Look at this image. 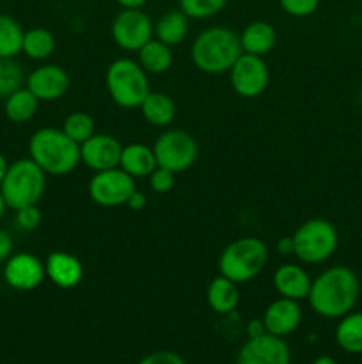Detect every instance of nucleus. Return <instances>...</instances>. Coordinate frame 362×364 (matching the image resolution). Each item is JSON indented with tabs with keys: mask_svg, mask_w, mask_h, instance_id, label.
<instances>
[{
	"mask_svg": "<svg viewBox=\"0 0 362 364\" xmlns=\"http://www.w3.org/2000/svg\"><path fill=\"white\" fill-rule=\"evenodd\" d=\"M46 188V173L32 159H21L7 167L0 192L9 208L38 205Z\"/></svg>",
	"mask_w": 362,
	"mask_h": 364,
	"instance_id": "obj_4",
	"label": "nucleus"
},
{
	"mask_svg": "<svg viewBox=\"0 0 362 364\" xmlns=\"http://www.w3.org/2000/svg\"><path fill=\"white\" fill-rule=\"evenodd\" d=\"M290 347L284 338L263 334L247 338L236 355V364H290Z\"/></svg>",
	"mask_w": 362,
	"mask_h": 364,
	"instance_id": "obj_12",
	"label": "nucleus"
},
{
	"mask_svg": "<svg viewBox=\"0 0 362 364\" xmlns=\"http://www.w3.org/2000/svg\"><path fill=\"white\" fill-rule=\"evenodd\" d=\"M268 262V247L261 238L243 237L231 242L219 258L220 276L234 281L247 283L254 279Z\"/></svg>",
	"mask_w": 362,
	"mask_h": 364,
	"instance_id": "obj_5",
	"label": "nucleus"
},
{
	"mask_svg": "<svg viewBox=\"0 0 362 364\" xmlns=\"http://www.w3.org/2000/svg\"><path fill=\"white\" fill-rule=\"evenodd\" d=\"M119 167L131 178H144L149 176L158 166H156L153 148L141 144V142H131V144L123 146Z\"/></svg>",
	"mask_w": 362,
	"mask_h": 364,
	"instance_id": "obj_20",
	"label": "nucleus"
},
{
	"mask_svg": "<svg viewBox=\"0 0 362 364\" xmlns=\"http://www.w3.org/2000/svg\"><path fill=\"white\" fill-rule=\"evenodd\" d=\"M123 146L114 135L94 134L80 146V159L94 173L119 167Z\"/></svg>",
	"mask_w": 362,
	"mask_h": 364,
	"instance_id": "obj_15",
	"label": "nucleus"
},
{
	"mask_svg": "<svg viewBox=\"0 0 362 364\" xmlns=\"http://www.w3.org/2000/svg\"><path fill=\"white\" fill-rule=\"evenodd\" d=\"M105 84L112 102L123 109H137L151 92L148 73L133 59L114 60L106 70Z\"/></svg>",
	"mask_w": 362,
	"mask_h": 364,
	"instance_id": "obj_6",
	"label": "nucleus"
},
{
	"mask_svg": "<svg viewBox=\"0 0 362 364\" xmlns=\"http://www.w3.org/2000/svg\"><path fill=\"white\" fill-rule=\"evenodd\" d=\"M312 279L305 272L304 267L295 265V263H284L273 272V287L280 297L302 301L307 299L311 290Z\"/></svg>",
	"mask_w": 362,
	"mask_h": 364,
	"instance_id": "obj_18",
	"label": "nucleus"
},
{
	"mask_svg": "<svg viewBox=\"0 0 362 364\" xmlns=\"http://www.w3.org/2000/svg\"><path fill=\"white\" fill-rule=\"evenodd\" d=\"M277 249H279L283 255H293V240H291V237L283 238V240L277 244Z\"/></svg>",
	"mask_w": 362,
	"mask_h": 364,
	"instance_id": "obj_40",
	"label": "nucleus"
},
{
	"mask_svg": "<svg viewBox=\"0 0 362 364\" xmlns=\"http://www.w3.org/2000/svg\"><path fill=\"white\" fill-rule=\"evenodd\" d=\"M123 9H142L148 0H116Z\"/></svg>",
	"mask_w": 362,
	"mask_h": 364,
	"instance_id": "obj_39",
	"label": "nucleus"
},
{
	"mask_svg": "<svg viewBox=\"0 0 362 364\" xmlns=\"http://www.w3.org/2000/svg\"><path fill=\"white\" fill-rule=\"evenodd\" d=\"M55 50V38L48 28L34 27L23 34V43H21V52L34 60H45Z\"/></svg>",
	"mask_w": 362,
	"mask_h": 364,
	"instance_id": "obj_27",
	"label": "nucleus"
},
{
	"mask_svg": "<svg viewBox=\"0 0 362 364\" xmlns=\"http://www.w3.org/2000/svg\"><path fill=\"white\" fill-rule=\"evenodd\" d=\"M110 32L119 48L138 52L149 39H153L155 25L142 9H123L114 18Z\"/></svg>",
	"mask_w": 362,
	"mask_h": 364,
	"instance_id": "obj_10",
	"label": "nucleus"
},
{
	"mask_svg": "<svg viewBox=\"0 0 362 364\" xmlns=\"http://www.w3.org/2000/svg\"><path fill=\"white\" fill-rule=\"evenodd\" d=\"M137 191L135 187V178L124 173L121 167L114 169L99 171L89 181V198L99 206L114 208V206H123L130 199V196Z\"/></svg>",
	"mask_w": 362,
	"mask_h": 364,
	"instance_id": "obj_9",
	"label": "nucleus"
},
{
	"mask_svg": "<svg viewBox=\"0 0 362 364\" xmlns=\"http://www.w3.org/2000/svg\"><path fill=\"white\" fill-rule=\"evenodd\" d=\"M45 277V263L31 252L11 255L4 265V281L18 291L35 290Z\"/></svg>",
	"mask_w": 362,
	"mask_h": 364,
	"instance_id": "obj_13",
	"label": "nucleus"
},
{
	"mask_svg": "<svg viewBox=\"0 0 362 364\" xmlns=\"http://www.w3.org/2000/svg\"><path fill=\"white\" fill-rule=\"evenodd\" d=\"M138 64L148 75H162L172 66V50L160 39H149L138 50Z\"/></svg>",
	"mask_w": 362,
	"mask_h": 364,
	"instance_id": "obj_24",
	"label": "nucleus"
},
{
	"mask_svg": "<svg viewBox=\"0 0 362 364\" xmlns=\"http://www.w3.org/2000/svg\"><path fill=\"white\" fill-rule=\"evenodd\" d=\"M126 206L130 210H133V212H141V210H144L148 206V198H146L144 192L135 191L126 201Z\"/></svg>",
	"mask_w": 362,
	"mask_h": 364,
	"instance_id": "obj_37",
	"label": "nucleus"
},
{
	"mask_svg": "<svg viewBox=\"0 0 362 364\" xmlns=\"http://www.w3.org/2000/svg\"><path fill=\"white\" fill-rule=\"evenodd\" d=\"M25 84L39 102H55L66 95L70 87V75L57 64H43L28 75Z\"/></svg>",
	"mask_w": 362,
	"mask_h": 364,
	"instance_id": "obj_14",
	"label": "nucleus"
},
{
	"mask_svg": "<svg viewBox=\"0 0 362 364\" xmlns=\"http://www.w3.org/2000/svg\"><path fill=\"white\" fill-rule=\"evenodd\" d=\"M138 364H187L185 359L181 358L180 354L172 350H158V352H151L146 358H142Z\"/></svg>",
	"mask_w": 362,
	"mask_h": 364,
	"instance_id": "obj_35",
	"label": "nucleus"
},
{
	"mask_svg": "<svg viewBox=\"0 0 362 364\" xmlns=\"http://www.w3.org/2000/svg\"><path fill=\"white\" fill-rule=\"evenodd\" d=\"M31 159L53 176H64L80 164V144L67 137L62 128H39L28 141Z\"/></svg>",
	"mask_w": 362,
	"mask_h": 364,
	"instance_id": "obj_3",
	"label": "nucleus"
},
{
	"mask_svg": "<svg viewBox=\"0 0 362 364\" xmlns=\"http://www.w3.org/2000/svg\"><path fill=\"white\" fill-rule=\"evenodd\" d=\"M247 338H258V336H263V334H266V327H265V322L261 320H251V322L247 323Z\"/></svg>",
	"mask_w": 362,
	"mask_h": 364,
	"instance_id": "obj_38",
	"label": "nucleus"
},
{
	"mask_svg": "<svg viewBox=\"0 0 362 364\" xmlns=\"http://www.w3.org/2000/svg\"><path fill=\"white\" fill-rule=\"evenodd\" d=\"M336 341L344 352L362 354V311L341 316L336 327Z\"/></svg>",
	"mask_w": 362,
	"mask_h": 364,
	"instance_id": "obj_25",
	"label": "nucleus"
},
{
	"mask_svg": "<svg viewBox=\"0 0 362 364\" xmlns=\"http://www.w3.org/2000/svg\"><path fill=\"white\" fill-rule=\"evenodd\" d=\"M243 53L240 36L229 27L213 25L197 34L192 45V60L195 68L208 75L226 73Z\"/></svg>",
	"mask_w": 362,
	"mask_h": 364,
	"instance_id": "obj_2",
	"label": "nucleus"
},
{
	"mask_svg": "<svg viewBox=\"0 0 362 364\" xmlns=\"http://www.w3.org/2000/svg\"><path fill=\"white\" fill-rule=\"evenodd\" d=\"M23 28L9 14H0V59H14L21 52Z\"/></svg>",
	"mask_w": 362,
	"mask_h": 364,
	"instance_id": "obj_28",
	"label": "nucleus"
},
{
	"mask_svg": "<svg viewBox=\"0 0 362 364\" xmlns=\"http://www.w3.org/2000/svg\"><path fill=\"white\" fill-rule=\"evenodd\" d=\"M358 279L348 267H330L312 279L309 304L312 311L325 318H341L355 308L358 299Z\"/></svg>",
	"mask_w": 362,
	"mask_h": 364,
	"instance_id": "obj_1",
	"label": "nucleus"
},
{
	"mask_svg": "<svg viewBox=\"0 0 362 364\" xmlns=\"http://www.w3.org/2000/svg\"><path fill=\"white\" fill-rule=\"evenodd\" d=\"M46 277L52 281L55 287L71 290L78 287L84 277V265L77 256L70 255L66 251H55L46 258L45 263Z\"/></svg>",
	"mask_w": 362,
	"mask_h": 364,
	"instance_id": "obj_17",
	"label": "nucleus"
},
{
	"mask_svg": "<svg viewBox=\"0 0 362 364\" xmlns=\"http://www.w3.org/2000/svg\"><path fill=\"white\" fill-rule=\"evenodd\" d=\"M263 322H265L266 333L273 334V336H287V334L295 333L302 322V308L298 301L293 299L280 297L273 301L268 308L265 309L263 315Z\"/></svg>",
	"mask_w": 362,
	"mask_h": 364,
	"instance_id": "obj_16",
	"label": "nucleus"
},
{
	"mask_svg": "<svg viewBox=\"0 0 362 364\" xmlns=\"http://www.w3.org/2000/svg\"><path fill=\"white\" fill-rule=\"evenodd\" d=\"M64 134L70 139H73L77 144H84L87 139H91L96 134V123L91 114L87 112H73L64 119L62 123Z\"/></svg>",
	"mask_w": 362,
	"mask_h": 364,
	"instance_id": "obj_29",
	"label": "nucleus"
},
{
	"mask_svg": "<svg viewBox=\"0 0 362 364\" xmlns=\"http://www.w3.org/2000/svg\"><path fill=\"white\" fill-rule=\"evenodd\" d=\"M268 66L263 57L241 53L229 70L231 87L241 98H258L268 85Z\"/></svg>",
	"mask_w": 362,
	"mask_h": 364,
	"instance_id": "obj_11",
	"label": "nucleus"
},
{
	"mask_svg": "<svg viewBox=\"0 0 362 364\" xmlns=\"http://www.w3.org/2000/svg\"><path fill=\"white\" fill-rule=\"evenodd\" d=\"M7 167H9V164H7L6 156H4L2 153H0V183H2L4 176H6V173H7Z\"/></svg>",
	"mask_w": 362,
	"mask_h": 364,
	"instance_id": "obj_41",
	"label": "nucleus"
},
{
	"mask_svg": "<svg viewBox=\"0 0 362 364\" xmlns=\"http://www.w3.org/2000/svg\"><path fill=\"white\" fill-rule=\"evenodd\" d=\"M38 107L39 100L27 87H21L11 96H7L4 112H6L7 119L20 124L31 121L35 116V112H38Z\"/></svg>",
	"mask_w": 362,
	"mask_h": 364,
	"instance_id": "obj_26",
	"label": "nucleus"
},
{
	"mask_svg": "<svg viewBox=\"0 0 362 364\" xmlns=\"http://www.w3.org/2000/svg\"><path fill=\"white\" fill-rule=\"evenodd\" d=\"M190 18L183 13L181 9H170L167 13H163L158 18V21L155 23V36L156 39H160L165 45L174 46L180 45L185 38L188 36V23Z\"/></svg>",
	"mask_w": 362,
	"mask_h": 364,
	"instance_id": "obj_23",
	"label": "nucleus"
},
{
	"mask_svg": "<svg viewBox=\"0 0 362 364\" xmlns=\"http://www.w3.org/2000/svg\"><path fill=\"white\" fill-rule=\"evenodd\" d=\"M6 208H7V205H6V201H4V198H2V192H0V219H2Z\"/></svg>",
	"mask_w": 362,
	"mask_h": 364,
	"instance_id": "obj_43",
	"label": "nucleus"
},
{
	"mask_svg": "<svg viewBox=\"0 0 362 364\" xmlns=\"http://www.w3.org/2000/svg\"><path fill=\"white\" fill-rule=\"evenodd\" d=\"M25 75L14 59H0V98H7L23 87Z\"/></svg>",
	"mask_w": 362,
	"mask_h": 364,
	"instance_id": "obj_30",
	"label": "nucleus"
},
{
	"mask_svg": "<svg viewBox=\"0 0 362 364\" xmlns=\"http://www.w3.org/2000/svg\"><path fill=\"white\" fill-rule=\"evenodd\" d=\"M312 364H337L336 359L330 358V355H319V358L314 359V363Z\"/></svg>",
	"mask_w": 362,
	"mask_h": 364,
	"instance_id": "obj_42",
	"label": "nucleus"
},
{
	"mask_svg": "<svg viewBox=\"0 0 362 364\" xmlns=\"http://www.w3.org/2000/svg\"><path fill=\"white\" fill-rule=\"evenodd\" d=\"M206 301L209 308L219 315H229L240 304V290L238 283L227 279V277L219 276L209 283L208 291H206Z\"/></svg>",
	"mask_w": 362,
	"mask_h": 364,
	"instance_id": "obj_21",
	"label": "nucleus"
},
{
	"mask_svg": "<svg viewBox=\"0 0 362 364\" xmlns=\"http://www.w3.org/2000/svg\"><path fill=\"white\" fill-rule=\"evenodd\" d=\"M280 7L286 14L293 18H305L316 13L319 0H279Z\"/></svg>",
	"mask_w": 362,
	"mask_h": 364,
	"instance_id": "obj_32",
	"label": "nucleus"
},
{
	"mask_svg": "<svg viewBox=\"0 0 362 364\" xmlns=\"http://www.w3.org/2000/svg\"><path fill=\"white\" fill-rule=\"evenodd\" d=\"M153 151L156 156V166L177 174L194 166L199 155V146L188 132L172 128L156 139Z\"/></svg>",
	"mask_w": 362,
	"mask_h": 364,
	"instance_id": "obj_8",
	"label": "nucleus"
},
{
	"mask_svg": "<svg viewBox=\"0 0 362 364\" xmlns=\"http://www.w3.org/2000/svg\"><path fill=\"white\" fill-rule=\"evenodd\" d=\"M142 116L149 124L158 128L169 127L176 117V103L169 95L160 91H151L141 105Z\"/></svg>",
	"mask_w": 362,
	"mask_h": 364,
	"instance_id": "obj_22",
	"label": "nucleus"
},
{
	"mask_svg": "<svg viewBox=\"0 0 362 364\" xmlns=\"http://www.w3.org/2000/svg\"><path fill=\"white\" fill-rule=\"evenodd\" d=\"M277 43V32L272 23L263 20L251 21L240 34V45L243 53L265 57L272 52Z\"/></svg>",
	"mask_w": 362,
	"mask_h": 364,
	"instance_id": "obj_19",
	"label": "nucleus"
},
{
	"mask_svg": "<svg viewBox=\"0 0 362 364\" xmlns=\"http://www.w3.org/2000/svg\"><path fill=\"white\" fill-rule=\"evenodd\" d=\"M177 2L180 9L194 20H208L216 16L227 6V0H177Z\"/></svg>",
	"mask_w": 362,
	"mask_h": 364,
	"instance_id": "obj_31",
	"label": "nucleus"
},
{
	"mask_svg": "<svg viewBox=\"0 0 362 364\" xmlns=\"http://www.w3.org/2000/svg\"><path fill=\"white\" fill-rule=\"evenodd\" d=\"M41 220H43V215L41 212H39L38 205H28V206H23V208L16 210V224L23 231L38 230Z\"/></svg>",
	"mask_w": 362,
	"mask_h": 364,
	"instance_id": "obj_34",
	"label": "nucleus"
},
{
	"mask_svg": "<svg viewBox=\"0 0 362 364\" xmlns=\"http://www.w3.org/2000/svg\"><path fill=\"white\" fill-rule=\"evenodd\" d=\"M149 187L156 194H165V192L172 191L174 183H176V173L163 167H156L151 174H149Z\"/></svg>",
	"mask_w": 362,
	"mask_h": 364,
	"instance_id": "obj_33",
	"label": "nucleus"
},
{
	"mask_svg": "<svg viewBox=\"0 0 362 364\" xmlns=\"http://www.w3.org/2000/svg\"><path fill=\"white\" fill-rule=\"evenodd\" d=\"M291 240H293V255L300 262L322 263L336 252L339 235L329 220L309 219L298 226Z\"/></svg>",
	"mask_w": 362,
	"mask_h": 364,
	"instance_id": "obj_7",
	"label": "nucleus"
},
{
	"mask_svg": "<svg viewBox=\"0 0 362 364\" xmlns=\"http://www.w3.org/2000/svg\"><path fill=\"white\" fill-rule=\"evenodd\" d=\"M13 255V238L6 230L0 228V263L6 262Z\"/></svg>",
	"mask_w": 362,
	"mask_h": 364,
	"instance_id": "obj_36",
	"label": "nucleus"
}]
</instances>
